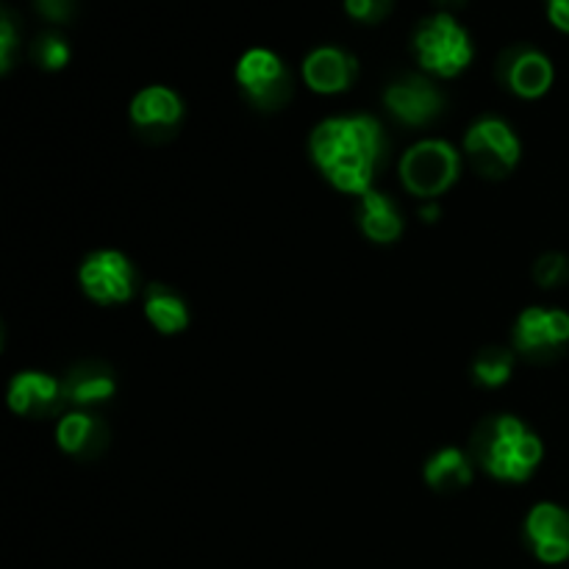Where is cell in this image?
<instances>
[{
	"label": "cell",
	"instance_id": "1",
	"mask_svg": "<svg viewBox=\"0 0 569 569\" xmlns=\"http://www.w3.org/2000/svg\"><path fill=\"white\" fill-rule=\"evenodd\" d=\"M311 159L339 192L365 198L383 159L381 122L370 114L328 117L311 131Z\"/></svg>",
	"mask_w": 569,
	"mask_h": 569
},
{
	"label": "cell",
	"instance_id": "2",
	"mask_svg": "<svg viewBox=\"0 0 569 569\" xmlns=\"http://www.w3.org/2000/svg\"><path fill=\"white\" fill-rule=\"evenodd\" d=\"M478 459L483 470L495 476L498 481L522 483L537 472L542 465V439L517 417H495L492 422L481 428L476 439Z\"/></svg>",
	"mask_w": 569,
	"mask_h": 569
},
{
	"label": "cell",
	"instance_id": "3",
	"mask_svg": "<svg viewBox=\"0 0 569 569\" xmlns=\"http://www.w3.org/2000/svg\"><path fill=\"white\" fill-rule=\"evenodd\" d=\"M411 50L420 67L431 76L456 78L472 64V39L459 20L448 11L428 17L417 26Z\"/></svg>",
	"mask_w": 569,
	"mask_h": 569
},
{
	"label": "cell",
	"instance_id": "4",
	"mask_svg": "<svg viewBox=\"0 0 569 569\" xmlns=\"http://www.w3.org/2000/svg\"><path fill=\"white\" fill-rule=\"evenodd\" d=\"M461 172L459 150L442 139H422L415 148L406 150L400 161V181L406 192L422 200H437L448 192Z\"/></svg>",
	"mask_w": 569,
	"mask_h": 569
},
{
	"label": "cell",
	"instance_id": "5",
	"mask_svg": "<svg viewBox=\"0 0 569 569\" xmlns=\"http://www.w3.org/2000/svg\"><path fill=\"white\" fill-rule=\"evenodd\" d=\"M237 83L244 98L261 111H276L292 98V72L281 56L267 48H250L237 64Z\"/></svg>",
	"mask_w": 569,
	"mask_h": 569
},
{
	"label": "cell",
	"instance_id": "6",
	"mask_svg": "<svg viewBox=\"0 0 569 569\" xmlns=\"http://www.w3.org/2000/svg\"><path fill=\"white\" fill-rule=\"evenodd\" d=\"M465 153L483 178H506L520 161V139L498 117H483L467 131Z\"/></svg>",
	"mask_w": 569,
	"mask_h": 569
},
{
	"label": "cell",
	"instance_id": "7",
	"mask_svg": "<svg viewBox=\"0 0 569 569\" xmlns=\"http://www.w3.org/2000/svg\"><path fill=\"white\" fill-rule=\"evenodd\" d=\"M78 281L87 298L100 306L126 303L137 292V272L120 250H98L81 264Z\"/></svg>",
	"mask_w": 569,
	"mask_h": 569
},
{
	"label": "cell",
	"instance_id": "8",
	"mask_svg": "<svg viewBox=\"0 0 569 569\" xmlns=\"http://www.w3.org/2000/svg\"><path fill=\"white\" fill-rule=\"evenodd\" d=\"M569 345V315L561 309L531 306L517 317L515 350L528 359H548Z\"/></svg>",
	"mask_w": 569,
	"mask_h": 569
},
{
	"label": "cell",
	"instance_id": "9",
	"mask_svg": "<svg viewBox=\"0 0 569 569\" xmlns=\"http://www.w3.org/2000/svg\"><path fill=\"white\" fill-rule=\"evenodd\" d=\"M383 106H387L395 120L417 128L428 126V122L442 114L445 98L428 78L403 76L389 83L387 92H383Z\"/></svg>",
	"mask_w": 569,
	"mask_h": 569
},
{
	"label": "cell",
	"instance_id": "10",
	"mask_svg": "<svg viewBox=\"0 0 569 569\" xmlns=\"http://www.w3.org/2000/svg\"><path fill=\"white\" fill-rule=\"evenodd\" d=\"M526 539L545 565L569 561V511L556 503H537L526 517Z\"/></svg>",
	"mask_w": 569,
	"mask_h": 569
},
{
	"label": "cell",
	"instance_id": "11",
	"mask_svg": "<svg viewBox=\"0 0 569 569\" xmlns=\"http://www.w3.org/2000/svg\"><path fill=\"white\" fill-rule=\"evenodd\" d=\"M64 400V381L48 376V372H17L9 383V406L20 417L42 420V417L59 411Z\"/></svg>",
	"mask_w": 569,
	"mask_h": 569
},
{
	"label": "cell",
	"instance_id": "12",
	"mask_svg": "<svg viewBox=\"0 0 569 569\" xmlns=\"http://www.w3.org/2000/svg\"><path fill=\"white\" fill-rule=\"evenodd\" d=\"M500 76H503L506 87H509L511 92L520 94V98L526 100H537L550 92L556 70H553V61H550L542 50L517 48L503 56Z\"/></svg>",
	"mask_w": 569,
	"mask_h": 569
},
{
	"label": "cell",
	"instance_id": "13",
	"mask_svg": "<svg viewBox=\"0 0 569 569\" xmlns=\"http://www.w3.org/2000/svg\"><path fill=\"white\" fill-rule=\"evenodd\" d=\"M356 76H359V61H356V56H350L342 48H333V44L311 50L303 59L306 87L320 94L348 92Z\"/></svg>",
	"mask_w": 569,
	"mask_h": 569
},
{
	"label": "cell",
	"instance_id": "14",
	"mask_svg": "<svg viewBox=\"0 0 569 569\" xmlns=\"http://www.w3.org/2000/svg\"><path fill=\"white\" fill-rule=\"evenodd\" d=\"M183 117V100L170 87H144L131 100V122L142 133H172Z\"/></svg>",
	"mask_w": 569,
	"mask_h": 569
},
{
	"label": "cell",
	"instance_id": "15",
	"mask_svg": "<svg viewBox=\"0 0 569 569\" xmlns=\"http://www.w3.org/2000/svg\"><path fill=\"white\" fill-rule=\"evenodd\" d=\"M114 376H111L109 367L98 365V361L78 365L76 370H70V376L64 378V398L70 400V403L81 406V409L106 403V400L114 398Z\"/></svg>",
	"mask_w": 569,
	"mask_h": 569
},
{
	"label": "cell",
	"instance_id": "16",
	"mask_svg": "<svg viewBox=\"0 0 569 569\" xmlns=\"http://www.w3.org/2000/svg\"><path fill=\"white\" fill-rule=\"evenodd\" d=\"M359 222L365 237L378 244H392L403 233V214H400V209L395 206L392 198L376 192V189L361 198Z\"/></svg>",
	"mask_w": 569,
	"mask_h": 569
},
{
	"label": "cell",
	"instance_id": "17",
	"mask_svg": "<svg viewBox=\"0 0 569 569\" xmlns=\"http://www.w3.org/2000/svg\"><path fill=\"white\" fill-rule=\"evenodd\" d=\"M144 317L156 331L167 333V337L187 331L189 326V309L183 298H178L172 289L161 287V283H153L144 295Z\"/></svg>",
	"mask_w": 569,
	"mask_h": 569
},
{
	"label": "cell",
	"instance_id": "18",
	"mask_svg": "<svg viewBox=\"0 0 569 569\" xmlns=\"http://www.w3.org/2000/svg\"><path fill=\"white\" fill-rule=\"evenodd\" d=\"M56 442L64 453L87 456L106 442V428L87 411H72L56 426Z\"/></svg>",
	"mask_w": 569,
	"mask_h": 569
},
{
	"label": "cell",
	"instance_id": "19",
	"mask_svg": "<svg viewBox=\"0 0 569 569\" xmlns=\"http://www.w3.org/2000/svg\"><path fill=\"white\" fill-rule=\"evenodd\" d=\"M428 487L437 492H459L472 483V465L465 450L445 448L426 465Z\"/></svg>",
	"mask_w": 569,
	"mask_h": 569
},
{
	"label": "cell",
	"instance_id": "20",
	"mask_svg": "<svg viewBox=\"0 0 569 569\" xmlns=\"http://www.w3.org/2000/svg\"><path fill=\"white\" fill-rule=\"evenodd\" d=\"M515 370V353L506 348H487L476 356L472 361V376L481 387H503Z\"/></svg>",
	"mask_w": 569,
	"mask_h": 569
},
{
	"label": "cell",
	"instance_id": "21",
	"mask_svg": "<svg viewBox=\"0 0 569 569\" xmlns=\"http://www.w3.org/2000/svg\"><path fill=\"white\" fill-rule=\"evenodd\" d=\"M33 59L44 70H61L70 61V44L59 33H44L33 42Z\"/></svg>",
	"mask_w": 569,
	"mask_h": 569
},
{
	"label": "cell",
	"instance_id": "22",
	"mask_svg": "<svg viewBox=\"0 0 569 569\" xmlns=\"http://www.w3.org/2000/svg\"><path fill=\"white\" fill-rule=\"evenodd\" d=\"M533 281L542 289H556L569 281V259L565 253H545L533 264Z\"/></svg>",
	"mask_w": 569,
	"mask_h": 569
},
{
	"label": "cell",
	"instance_id": "23",
	"mask_svg": "<svg viewBox=\"0 0 569 569\" xmlns=\"http://www.w3.org/2000/svg\"><path fill=\"white\" fill-rule=\"evenodd\" d=\"M395 0H345V11L350 20L365 22V26H376V22L387 20L392 11Z\"/></svg>",
	"mask_w": 569,
	"mask_h": 569
},
{
	"label": "cell",
	"instance_id": "24",
	"mask_svg": "<svg viewBox=\"0 0 569 569\" xmlns=\"http://www.w3.org/2000/svg\"><path fill=\"white\" fill-rule=\"evenodd\" d=\"M14 48H17L14 20H11L9 14H3V17H0V70H3V72H9Z\"/></svg>",
	"mask_w": 569,
	"mask_h": 569
},
{
	"label": "cell",
	"instance_id": "25",
	"mask_svg": "<svg viewBox=\"0 0 569 569\" xmlns=\"http://www.w3.org/2000/svg\"><path fill=\"white\" fill-rule=\"evenodd\" d=\"M37 11L50 22H67L76 11V0H33Z\"/></svg>",
	"mask_w": 569,
	"mask_h": 569
},
{
	"label": "cell",
	"instance_id": "26",
	"mask_svg": "<svg viewBox=\"0 0 569 569\" xmlns=\"http://www.w3.org/2000/svg\"><path fill=\"white\" fill-rule=\"evenodd\" d=\"M545 11H548L550 26L569 33V0H545Z\"/></svg>",
	"mask_w": 569,
	"mask_h": 569
},
{
	"label": "cell",
	"instance_id": "27",
	"mask_svg": "<svg viewBox=\"0 0 569 569\" xmlns=\"http://www.w3.org/2000/svg\"><path fill=\"white\" fill-rule=\"evenodd\" d=\"M420 217L426 222H437L439 217H442V209H439L437 200H426V203L420 206Z\"/></svg>",
	"mask_w": 569,
	"mask_h": 569
},
{
	"label": "cell",
	"instance_id": "28",
	"mask_svg": "<svg viewBox=\"0 0 569 569\" xmlns=\"http://www.w3.org/2000/svg\"><path fill=\"white\" fill-rule=\"evenodd\" d=\"M437 3L439 6H461V3H465V0H437Z\"/></svg>",
	"mask_w": 569,
	"mask_h": 569
}]
</instances>
